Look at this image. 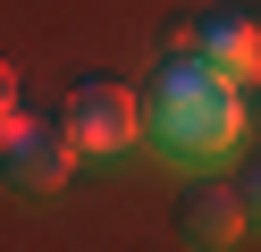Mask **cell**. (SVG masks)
Wrapping results in <instances>:
<instances>
[{"label":"cell","mask_w":261,"mask_h":252,"mask_svg":"<svg viewBox=\"0 0 261 252\" xmlns=\"http://www.w3.org/2000/svg\"><path fill=\"white\" fill-rule=\"evenodd\" d=\"M236 84L227 76H194V67H169V84H160V101H152V126H160V143L169 151H227L236 143Z\"/></svg>","instance_id":"6da1fadb"},{"label":"cell","mask_w":261,"mask_h":252,"mask_svg":"<svg viewBox=\"0 0 261 252\" xmlns=\"http://www.w3.org/2000/svg\"><path fill=\"white\" fill-rule=\"evenodd\" d=\"M76 168V134L68 118H34V109H0V177L17 185V193H51V185H68Z\"/></svg>","instance_id":"7a4b0ae2"},{"label":"cell","mask_w":261,"mask_h":252,"mask_svg":"<svg viewBox=\"0 0 261 252\" xmlns=\"http://www.w3.org/2000/svg\"><path fill=\"white\" fill-rule=\"evenodd\" d=\"M135 126H143V101L126 93V84H76V101H68V134H76V151H126L135 143Z\"/></svg>","instance_id":"3957f363"},{"label":"cell","mask_w":261,"mask_h":252,"mask_svg":"<svg viewBox=\"0 0 261 252\" xmlns=\"http://www.w3.org/2000/svg\"><path fill=\"white\" fill-rule=\"evenodd\" d=\"M177 235L202 244V252H227V244L244 235V193H236V185H219V177L186 185V202H177Z\"/></svg>","instance_id":"277c9868"},{"label":"cell","mask_w":261,"mask_h":252,"mask_svg":"<svg viewBox=\"0 0 261 252\" xmlns=\"http://www.w3.org/2000/svg\"><path fill=\"white\" fill-rule=\"evenodd\" d=\"M202 67L227 76V84H253V76H261V25H244V17L202 25Z\"/></svg>","instance_id":"5b68a950"},{"label":"cell","mask_w":261,"mask_h":252,"mask_svg":"<svg viewBox=\"0 0 261 252\" xmlns=\"http://www.w3.org/2000/svg\"><path fill=\"white\" fill-rule=\"evenodd\" d=\"M236 193H244V218H261V151H253V168H244V185H236Z\"/></svg>","instance_id":"8992f818"},{"label":"cell","mask_w":261,"mask_h":252,"mask_svg":"<svg viewBox=\"0 0 261 252\" xmlns=\"http://www.w3.org/2000/svg\"><path fill=\"white\" fill-rule=\"evenodd\" d=\"M9 101H17V67L0 59V109H9Z\"/></svg>","instance_id":"52a82bcc"}]
</instances>
